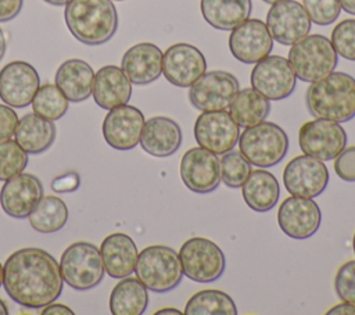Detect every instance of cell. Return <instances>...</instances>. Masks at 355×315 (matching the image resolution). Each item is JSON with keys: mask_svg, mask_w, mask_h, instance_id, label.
Listing matches in <instances>:
<instances>
[{"mask_svg": "<svg viewBox=\"0 0 355 315\" xmlns=\"http://www.w3.org/2000/svg\"><path fill=\"white\" fill-rule=\"evenodd\" d=\"M3 286L12 301L25 308H43L55 301L64 286L60 264L36 247L14 251L3 265Z\"/></svg>", "mask_w": 355, "mask_h": 315, "instance_id": "obj_1", "label": "cell"}, {"mask_svg": "<svg viewBox=\"0 0 355 315\" xmlns=\"http://www.w3.org/2000/svg\"><path fill=\"white\" fill-rule=\"evenodd\" d=\"M306 108L315 118L347 122L355 117V78L345 72H331L312 82L305 93Z\"/></svg>", "mask_w": 355, "mask_h": 315, "instance_id": "obj_2", "label": "cell"}, {"mask_svg": "<svg viewBox=\"0 0 355 315\" xmlns=\"http://www.w3.org/2000/svg\"><path fill=\"white\" fill-rule=\"evenodd\" d=\"M64 17L72 36L87 46L108 42L118 29V14L111 0H71Z\"/></svg>", "mask_w": 355, "mask_h": 315, "instance_id": "obj_3", "label": "cell"}, {"mask_svg": "<svg viewBox=\"0 0 355 315\" xmlns=\"http://www.w3.org/2000/svg\"><path fill=\"white\" fill-rule=\"evenodd\" d=\"M237 143L240 154L258 168L277 165L288 150L287 133L279 125L268 121L245 128Z\"/></svg>", "mask_w": 355, "mask_h": 315, "instance_id": "obj_4", "label": "cell"}, {"mask_svg": "<svg viewBox=\"0 0 355 315\" xmlns=\"http://www.w3.org/2000/svg\"><path fill=\"white\" fill-rule=\"evenodd\" d=\"M135 272L137 279L154 293H166L179 286L183 269L179 254L168 246H148L139 253Z\"/></svg>", "mask_w": 355, "mask_h": 315, "instance_id": "obj_5", "label": "cell"}, {"mask_svg": "<svg viewBox=\"0 0 355 315\" xmlns=\"http://www.w3.org/2000/svg\"><path fill=\"white\" fill-rule=\"evenodd\" d=\"M288 62L295 76L304 82H316L330 75L338 62L331 42L323 35H306L291 44Z\"/></svg>", "mask_w": 355, "mask_h": 315, "instance_id": "obj_6", "label": "cell"}, {"mask_svg": "<svg viewBox=\"0 0 355 315\" xmlns=\"http://www.w3.org/2000/svg\"><path fill=\"white\" fill-rule=\"evenodd\" d=\"M58 264L62 280L75 290L96 287L105 272L100 250L89 241H75L68 246Z\"/></svg>", "mask_w": 355, "mask_h": 315, "instance_id": "obj_7", "label": "cell"}, {"mask_svg": "<svg viewBox=\"0 0 355 315\" xmlns=\"http://www.w3.org/2000/svg\"><path fill=\"white\" fill-rule=\"evenodd\" d=\"M179 258L183 275L198 283L218 280L226 268V258L220 247L205 237L187 239L180 250Z\"/></svg>", "mask_w": 355, "mask_h": 315, "instance_id": "obj_8", "label": "cell"}, {"mask_svg": "<svg viewBox=\"0 0 355 315\" xmlns=\"http://www.w3.org/2000/svg\"><path fill=\"white\" fill-rule=\"evenodd\" d=\"M240 90L237 78L226 71H209L189 89V101L200 111H216L230 107Z\"/></svg>", "mask_w": 355, "mask_h": 315, "instance_id": "obj_9", "label": "cell"}, {"mask_svg": "<svg viewBox=\"0 0 355 315\" xmlns=\"http://www.w3.org/2000/svg\"><path fill=\"white\" fill-rule=\"evenodd\" d=\"M240 126L225 110L202 111L194 122V139L200 147L222 155L234 148L240 137Z\"/></svg>", "mask_w": 355, "mask_h": 315, "instance_id": "obj_10", "label": "cell"}, {"mask_svg": "<svg viewBox=\"0 0 355 315\" xmlns=\"http://www.w3.org/2000/svg\"><path fill=\"white\" fill-rule=\"evenodd\" d=\"M251 87L268 100L287 99L295 89L297 76L288 62L282 56H266L255 62L250 75Z\"/></svg>", "mask_w": 355, "mask_h": 315, "instance_id": "obj_11", "label": "cell"}, {"mask_svg": "<svg viewBox=\"0 0 355 315\" xmlns=\"http://www.w3.org/2000/svg\"><path fill=\"white\" fill-rule=\"evenodd\" d=\"M298 144L304 154L329 161L347 146V133L338 122L316 118L300 128Z\"/></svg>", "mask_w": 355, "mask_h": 315, "instance_id": "obj_12", "label": "cell"}, {"mask_svg": "<svg viewBox=\"0 0 355 315\" xmlns=\"http://www.w3.org/2000/svg\"><path fill=\"white\" fill-rule=\"evenodd\" d=\"M329 183V169L322 160L301 154L290 160L283 169V185L291 196L318 197Z\"/></svg>", "mask_w": 355, "mask_h": 315, "instance_id": "obj_13", "label": "cell"}, {"mask_svg": "<svg viewBox=\"0 0 355 315\" xmlns=\"http://www.w3.org/2000/svg\"><path fill=\"white\" fill-rule=\"evenodd\" d=\"M266 28L277 43L291 46L309 33L311 19L302 4L295 0H282L269 8Z\"/></svg>", "mask_w": 355, "mask_h": 315, "instance_id": "obj_14", "label": "cell"}, {"mask_svg": "<svg viewBox=\"0 0 355 315\" xmlns=\"http://www.w3.org/2000/svg\"><path fill=\"white\" fill-rule=\"evenodd\" d=\"M180 178L184 186L200 194L214 191L220 178V160L204 147L189 148L180 160Z\"/></svg>", "mask_w": 355, "mask_h": 315, "instance_id": "obj_15", "label": "cell"}, {"mask_svg": "<svg viewBox=\"0 0 355 315\" xmlns=\"http://www.w3.org/2000/svg\"><path fill=\"white\" fill-rule=\"evenodd\" d=\"M320 222V208L312 198L291 196L283 200L279 205V228L291 239L304 240L313 236L318 232Z\"/></svg>", "mask_w": 355, "mask_h": 315, "instance_id": "obj_16", "label": "cell"}, {"mask_svg": "<svg viewBox=\"0 0 355 315\" xmlns=\"http://www.w3.org/2000/svg\"><path fill=\"white\" fill-rule=\"evenodd\" d=\"M144 122L143 112L135 105L114 107L103 121L104 140L115 150H132L140 143Z\"/></svg>", "mask_w": 355, "mask_h": 315, "instance_id": "obj_17", "label": "cell"}, {"mask_svg": "<svg viewBox=\"0 0 355 315\" xmlns=\"http://www.w3.org/2000/svg\"><path fill=\"white\" fill-rule=\"evenodd\" d=\"M273 37L266 24L258 18H250L232 29L229 50L243 64H255L270 54Z\"/></svg>", "mask_w": 355, "mask_h": 315, "instance_id": "obj_18", "label": "cell"}, {"mask_svg": "<svg viewBox=\"0 0 355 315\" xmlns=\"http://www.w3.org/2000/svg\"><path fill=\"white\" fill-rule=\"evenodd\" d=\"M207 71L204 54L193 44L175 43L162 54V74L178 87H190Z\"/></svg>", "mask_w": 355, "mask_h": 315, "instance_id": "obj_19", "label": "cell"}, {"mask_svg": "<svg viewBox=\"0 0 355 315\" xmlns=\"http://www.w3.org/2000/svg\"><path fill=\"white\" fill-rule=\"evenodd\" d=\"M40 86L37 71L25 61H11L0 69V99L12 108H25Z\"/></svg>", "mask_w": 355, "mask_h": 315, "instance_id": "obj_20", "label": "cell"}, {"mask_svg": "<svg viewBox=\"0 0 355 315\" xmlns=\"http://www.w3.org/2000/svg\"><path fill=\"white\" fill-rule=\"evenodd\" d=\"M43 196L40 179L32 173H24L4 182L0 190L3 211L15 219H25Z\"/></svg>", "mask_w": 355, "mask_h": 315, "instance_id": "obj_21", "label": "cell"}, {"mask_svg": "<svg viewBox=\"0 0 355 315\" xmlns=\"http://www.w3.org/2000/svg\"><path fill=\"white\" fill-rule=\"evenodd\" d=\"M162 54L153 43H137L125 51L121 67L133 85H148L162 74Z\"/></svg>", "mask_w": 355, "mask_h": 315, "instance_id": "obj_22", "label": "cell"}, {"mask_svg": "<svg viewBox=\"0 0 355 315\" xmlns=\"http://www.w3.org/2000/svg\"><path fill=\"white\" fill-rule=\"evenodd\" d=\"M183 140L179 124L168 117H153L144 122L140 146L154 157H168L175 154Z\"/></svg>", "mask_w": 355, "mask_h": 315, "instance_id": "obj_23", "label": "cell"}, {"mask_svg": "<svg viewBox=\"0 0 355 315\" xmlns=\"http://www.w3.org/2000/svg\"><path fill=\"white\" fill-rule=\"evenodd\" d=\"M92 94L100 108L111 110L128 104L132 96V82L122 68L105 65L94 74Z\"/></svg>", "mask_w": 355, "mask_h": 315, "instance_id": "obj_24", "label": "cell"}, {"mask_svg": "<svg viewBox=\"0 0 355 315\" xmlns=\"http://www.w3.org/2000/svg\"><path fill=\"white\" fill-rule=\"evenodd\" d=\"M100 254L105 272L114 279L132 275L139 257L133 239L121 232L111 233L101 241Z\"/></svg>", "mask_w": 355, "mask_h": 315, "instance_id": "obj_25", "label": "cell"}, {"mask_svg": "<svg viewBox=\"0 0 355 315\" xmlns=\"http://www.w3.org/2000/svg\"><path fill=\"white\" fill-rule=\"evenodd\" d=\"M54 80L68 101L79 103L90 97L94 72L86 61L71 58L58 67Z\"/></svg>", "mask_w": 355, "mask_h": 315, "instance_id": "obj_26", "label": "cell"}, {"mask_svg": "<svg viewBox=\"0 0 355 315\" xmlns=\"http://www.w3.org/2000/svg\"><path fill=\"white\" fill-rule=\"evenodd\" d=\"M14 136L17 143L26 153L40 154L54 143L57 129L54 121H49L35 112H29L18 119Z\"/></svg>", "mask_w": 355, "mask_h": 315, "instance_id": "obj_27", "label": "cell"}, {"mask_svg": "<svg viewBox=\"0 0 355 315\" xmlns=\"http://www.w3.org/2000/svg\"><path fill=\"white\" fill-rule=\"evenodd\" d=\"M241 194L251 210L257 212H266L277 204L280 186L276 176L269 171L262 168L251 169L241 186Z\"/></svg>", "mask_w": 355, "mask_h": 315, "instance_id": "obj_28", "label": "cell"}, {"mask_svg": "<svg viewBox=\"0 0 355 315\" xmlns=\"http://www.w3.org/2000/svg\"><path fill=\"white\" fill-rule=\"evenodd\" d=\"M201 14L211 26L232 31L251 14V0H201Z\"/></svg>", "mask_w": 355, "mask_h": 315, "instance_id": "obj_29", "label": "cell"}, {"mask_svg": "<svg viewBox=\"0 0 355 315\" xmlns=\"http://www.w3.org/2000/svg\"><path fill=\"white\" fill-rule=\"evenodd\" d=\"M147 305V287L137 278H122L110 294V311L114 315H141Z\"/></svg>", "mask_w": 355, "mask_h": 315, "instance_id": "obj_30", "label": "cell"}, {"mask_svg": "<svg viewBox=\"0 0 355 315\" xmlns=\"http://www.w3.org/2000/svg\"><path fill=\"white\" fill-rule=\"evenodd\" d=\"M229 108V114L237 125L248 128L262 122L269 115L270 103L255 89L245 87L237 92Z\"/></svg>", "mask_w": 355, "mask_h": 315, "instance_id": "obj_31", "label": "cell"}, {"mask_svg": "<svg viewBox=\"0 0 355 315\" xmlns=\"http://www.w3.org/2000/svg\"><path fill=\"white\" fill-rule=\"evenodd\" d=\"M28 218L35 230L40 233H54L65 226L68 221V208L60 197L42 196Z\"/></svg>", "mask_w": 355, "mask_h": 315, "instance_id": "obj_32", "label": "cell"}, {"mask_svg": "<svg viewBox=\"0 0 355 315\" xmlns=\"http://www.w3.org/2000/svg\"><path fill=\"white\" fill-rule=\"evenodd\" d=\"M183 312L186 315H236L237 307L227 293L215 289H205L197 291L189 298Z\"/></svg>", "mask_w": 355, "mask_h": 315, "instance_id": "obj_33", "label": "cell"}, {"mask_svg": "<svg viewBox=\"0 0 355 315\" xmlns=\"http://www.w3.org/2000/svg\"><path fill=\"white\" fill-rule=\"evenodd\" d=\"M31 104L35 114L49 121L62 118L68 110V99L57 85L51 83L39 86Z\"/></svg>", "mask_w": 355, "mask_h": 315, "instance_id": "obj_34", "label": "cell"}, {"mask_svg": "<svg viewBox=\"0 0 355 315\" xmlns=\"http://www.w3.org/2000/svg\"><path fill=\"white\" fill-rule=\"evenodd\" d=\"M28 153L17 143V140L0 142V180H8L26 168Z\"/></svg>", "mask_w": 355, "mask_h": 315, "instance_id": "obj_35", "label": "cell"}, {"mask_svg": "<svg viewBox=\"0 0 355 315\" xmlns=\"http://www.w3.org/2000/svg\"><path fill=\"white\" fill-rule=\"evenodd\" d=\"M251 172V164L240 154V151L230 150L222 154L220 158V178L222 182L232 189L241 187Z\"/></svg>", "mask_w": 355, "mask_h": 315, "instance_id": "obj_36", "label": "cell"}, {"mask_svg": "<svg viewBox=\"0 0 355 315\" xmlns=\"http://www.w3.org/2000/svg\"><path fill=\"white\" fill-rule=\"evenodd\" d=\"M331 46L337 56L355 61V19H343L331 31Z\"/></svg>", "mask_w": 355, "mask_h": 315, "instance_id": "obj_37", "label": "cell"}, {"mask_svg": "<svg viewBox=\"0 0 355 315\" xmlns=\"http://www.w3.org/2000/svg\"><path fill=\"white\" fill-rule=\"evenodd\" d=\"M302 6L311 22L322 26L333 24L341 12L340 0H302Z\"/></svg>", "mask_w": 355, "mask_h": 315, "instance_id": "obj_38", "label": "cell"}, {"mask_svg": "<svg viewBox=\"0 0 355 315\" xmlns=\"http://www.w3.org/2000/svg\"><path fill=\"white\" fill-rule=\"evenodd\" d=\"M334 290L341 301L355 303V259L344 262L334 278Z\"/></svg>", "mask_w": 355, "mask_h": 315, "instance_id": "obj_39", "label": "cell"}, {"mask_svg": "<svg viewBox=\"0 0 355 315\" xmlns=\"http://www.w3.org/2000/svg\"><path fill=\"white\" fill-rule=\"evenodd\" d=\"M334 171L345 182H355V146L344 147L334 158Z\"/></svg>", "mask_w": 355, "mask_h": 315, "instance_id": "obj_40", "label": "cell"}, {"mask_svg": "<svg viewBox=\"0 0 355 315\" xmlns=\"http://www.w3.org/2000/svg\"><path fill=\"white\" fill-rule=\"evenodd\" d=\"M18 124L17 112L10 107L0 104V142L11 139Z\"/></svg>", "mask_w": 355, "mask_h": 315, "instance_id": "obj_41", "label": "cell"}, {"mask_svg": "<svg viewBox=\"0 0 355 315\" xmlns=\"http://www.w3.org/2000/svg\"><path fill=\"white\" fill-rule=\"evenodd\" d=\"M80 185L79 173L75 171L62 173L51 180V189L57 193H71L75 191Z\"/></svg>", "mask_w": 355, "mask_h": 315, "instance_id": "obj_42", "label": "cell"}, {"mask_svg": "<svg viewBox=\"0 0 355 315\" xmlns=\"http://www.w3.org/2000/svg\"><path fill=\"white\" fill-rule=\"evenodd\" d=\"M24 0H0V22L14 19L22 10Z\"/></svg>", "mask_w": 355, "mask_h": 315, "instance_id": "obj_43", "label": "cell"}, {"mask_svg": "<svg viewBox=\"0 0 355 315\" xmlns=\"http://www.w3.org/2000/svg\"><path fill=\"white\" fill-rule=\"evenodd\" d=\"M42 314L43 315H67V314L68 315H73L75 312L69 307H67L64 304H55L53 301V303H50V304L43 307Z\"/></svg>", "mask_w": 355, "mask_h": 315, "instance_id": "obj_44", "label": "cell"}, {"mask_svg": "<svg viewBox=\"0 0 355 315\" xmlns=\"http://www.w3.org/2000/svg\"><path fill=\"white\" fill-rule=\"evenodd\" d=\"M326 314L329 315H355V303L343 301L334 307H331Z\"/></svg>", "mask_w": 355, "mask_h": 315, "instance_id": "obj_45", "label": "cell"}, {"mask_svg": "<svg viewBox=\"0 0 355 315\" xmlns=\"http://www.w3.org/2000/svg\"><path fill=\"white\" fill-rule=\"evenodd\" d=\"M340 4L344 11L355 15V0H340Z\"/></svg>", "mask_w": 355, "mask_h": 315, "instance_id": "obj_46", "label": "cell"}, {"mask_svg": "<svg viewBox=\"0 0 355 315\" xmlns=\"http://www.w3.org/2000/svg\"><path fill=\"white\" fill-rule=\"evenodd\" d=\"M161 314H176V315H180L182 311L178 309V308H172V307H166V308H161L155 312V315H161Z\"/></svg>", "mask_w": 355, "mask_h": 315, "instance_id": "obj_47", "label": "cell"}, {"mask_svg": "<svg viewBox=\"0 0 355 315\" xmlns=\"http://www.w3.org/2000/svg\"><path fill=\"white\" fill-rule=\"evenodd\" d=\"M4 53H6V36H4L3 29L0 28V61L3 60Z\"/></svg>", "mask_w": 355, "mask_h": 315, "instance_id": "obj_48", "label": "cell"}, {"mask_svg": "<svg viewBox=\"0 0 355 315\" xmlns=\"http://www.w3.org/2000/svg\"><path fill=\"white\" fill-rule=\"evenodd\" d=\"M44 1L53 6H67L71 0H44Z\"/></svg>", "mask_w": 355, "mask_h": 315, "instance_id": "obj_49", "label": "cell"}, {"mask_svg": "<svg viewBox=\"0 0 355 315\" xmlns=\"http://www.w3.org/2000/svg\"><path fill=\"white\" fill-rule=\"evenodd\" d=\"M0 315H8V307L1 298H0Z\"/></svg>", "mask_w": 355, "mask_h": 315, "instance_id": "obj_50", "label": "cell"}, {"mask_svg": "<svg viewBox=\"0 0 355 315\" xmlns=\"http://www.w3.org/2000/svg\"><path fill=\"white\" fill-rule=\"evenodd\" d=\"M3 286V265L0 264V287Z\"/></svg>", "mask_w": 355, "mask_h": 315, "instance_id": "obj_51", "label": "cell"}, {"mask_svg": "<svg viewBox=\"0 0 355 315\" xmlns=\"http://www.w3.org/2000/svg\"><path fill=\"white\" fill-rule=\"evenodd\" d=\"M265 3H269V4H275V3H277V1H282V0H263Z\"/></svg>", "mask_w": 355, "mask_h": 315, "instance_id": "obj_52", "label": "cell"}, {"mask_svg": "<svg viewBox=\"0 0 355 315\" xmlns=\"http://www.w3.org/2000/svg\"><path fill=\"white\" fill-rule=\"evenodd\" d=\"M352 248H354V253H355V233H354V237H352Z\"/></svg>", "mask_w": 355, "mask_h": 315, "instance_id": "obj_53", "label": "cell"}, {"mask_svg": "<svg viewBox=\"0 0 355 315\" xmlns=\"http://www.w3.org/2000/svg\"><path fill=\"white\" fill-rule=\"evenodd\" d=\"M112 1V0H111ZM114 1H123V0H114Z\"/></svg>", "mask_w": 355, "mask_h": 315, "instance_id": "obj_54", "label": "cell"}]
</instances>
